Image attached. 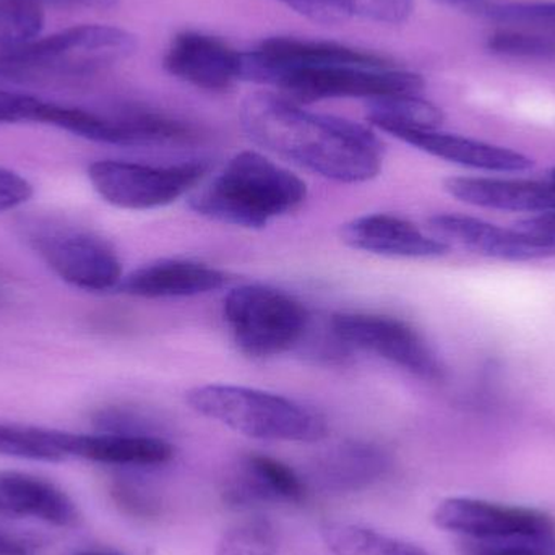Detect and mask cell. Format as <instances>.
I'll use <instances>...</instances> for the list:
<instances>
[{
    "label": "cell",
    "instance_id": "6da1fadb",
    "mask_svg": "<svg viewBox=\"0 0 555 555\" xmlns=\"http://www.w3.org/2000/svg\"><path fill=\"white\" fill-rule=\"evenodd\" d=\"M247 135L281 158L332 181L361 184L380 175L384 143L362 124L312 113L275 93L244 100Z\"/></svg>",
    "mask_w": 555,
    "mask_h": 555
},
{
    "label": "cell",
    "instance_id": "7a4b0ae2",
    "mask_svg": "<svg viewBox=\"0 0 555 555\" xmlns=\"http://www.w3.org/2000/svg\"><path fill=\"white\" fill-rule=\"evenodd\" d=\"M306 198L302 179L260 153L243 152L191 195V208L218 223L259 230L296 211Z\"/></svg>",
    "mask_w": 555,
    "mask_h": 555
},
{
    "label": "cell",
    "instance_id": "3957f363",
    "mask_svg": "<svg viewBox=\"0 0 555 555\" xmlns=\"http://www.w3.org/2000/svg\"><path fill=\"white\" fill-rule=\"evenodd\" d=\"M135 49V36L117 26H74L16 48L0 49V80L28 83L88 77L129 57Z\"/></svg>",
    "mask_w": 555,
    "mask_h": 555
},
{
    "label": "cell",
    "instance_id": "277c9868",
    "mask_svg": "<svg viewBox=\"0 0 555 555\" xmlns=\"http://www.w3.org/2000/svg\"><path fill=\"white\" fill-rule=\"evenodd\" d=\"M185 400L195 413L250 439L313 443L328 434L319 411L257 388L202 385L192 388Z\"/></svg>",
    "mask_w": 555,
    "mask_h": 555
},
{
    "label": "cell",
    "instance_id": "5b68a950",
    "mask_svg": "<svg viewBox=\"0 0 555 555\" xmlns=\"http://www.w3.org/2000/svg\"><path fill=\"white\" fill-rule=\"evenodd\" d=\"M223 312L234 343L250 358L289 351L309 326V313L299 300L262 284L231 291L224 297Z\"/></svg>",
    "mask_w": 555,
    "mask_h": 555
},
{
    "label": "cell",
    "instance_id": "8992f818",
    "mask_svg": "<svg viewBox=\"0 0 555 555\" xmlns=\"http://www.w3.org/2000/svg\"><path fill=\"white\" fill-rule=\"evenodd\" d=\"M28 244L55 276L83 291L117 289L122 263L116 250L91 231L54 221H36Z\"/></svg>",
    "mask_w": 555,
    "mask_h": 555
},
{
    "label": "cell",
    "instance_id": "52a82bcc",
    "mask_svg": "<svg viewBox=\"0 0 555 555\" xmlns=\"http://www.w3.org/2000/svg\"><path fill=\"white\" fill-rule=\"evenodd\" d=\"M207 171L208 165L204 162L162 168L103 159L88 168V179L96 194L113 207L143 211L175 204L191 192Z\"/></svg>",
    "mask_w": 555,
    "mask_h": 555
},
{
    "label": "cell",
    "instance_id": "ba28073f",
    "mask_svg": "<svg viewBox=\"0 0 555 555\" xmlns=\"http://www.w3.org/2000/svg\"><path fill=\"white\" fill-rule=\"evenodd\" d=\"M284 98L294 103L335 100V98H375L395 94H420L424 88L421 75L390 65V67H336L300 68L281 75L273 85Z\"/></svg>",
    "mask_w": 555,
    "mask_h": 555
},
{
    "label": "cell",
    "instance_id": "9c48e42d",
    "mask_svg": "<svg viewBox=\"0 0 555 555\" xmlns=\"http://www.w3.org/2000/svg\"><path fill=\"white\" fill-rule=\"evenodd\" d=\"M333 335L349 348L378 356L424 378L440 380L442 365L426 339L403 320L378 313L343 312L332 319Z\"/></svg>",
    "mask_w": 555,
    "mask_h": 555
},
{
    "label": "cell",
    "instance_id": "30bf717a",
    "mask_svg": "<svg viewBox=\"0 0 555 555\" xmlns=\"http://www.w3.org/2000/svg\"><path fill=\"white\" fill-rule=\"evenodd\" d=\"M433 521L440 530L459 534L463 540L555 537L554 517L546 512L481 499H446L434 511Z\"/></svg>",
    "mask_w": 555,
    "mask_h": 555
},
{
    "label": "cell",
    "instance_id": "8fae6325",
    "mask_svg": "<svg viewBox=\"0 0 555 555\" xmlns=\"http://www.w3.org/2000/svg\"><path fill=\"white\" fill-rule=\"evenodd\" d=\"M336 65L390 67L393 64L384 55L338 42L278 36L260 42L254 51L243 52L241 80L273 87L278 78L287 72Z\"/></svg>",
    "mask_w": 555,
    "mask_h": 555
},
{
    "label": "cell",
    "instance_id": "7c38bea8",
    "mask_svg": "<svg viewBox=\"0 0 555 555\" xmlns=\"http://www.w3.org/2000/svg\"><path fill=\"white\" fill-rule=\"evenodd\" d=\"M429 231L447 246L456 244L491 259L531 262L555 257V247L524 233L517 227L505 230L465 215H436L429 220Z\"/></svg>",
    "mask_w": 555,
    "mask_h": 555
},
{
    "label": "cell",
    "instance_id": "4fadbf2b",
    "mask_svg": "<svg viewBox=\"0 0 555 555\" xmlns=\"http://www.w3.org/2000/svg\"><path fill=\"white\" fill-rule=\"evenodd\" d=\"M163 64L169 74L202 90L227 91L243 78V52L198 31L179 33Z\"/></svg>",
    "mask_w": 555,
    "mask_h": 555
},
{
    "label": "cell",
    "instance_id": "5bb4252c",
    "mask_svg": "<svg viewBox=\"0 0 555 555\" xmlns=\"http://www.w3.org/2000/svg\"><path fill=\"white\" fill-rule=\"evenodd\" d=\"M341 237L352 249L398 259H437L450 249L416 224L388 214L364 215L349 221L343 227Z\"/></svg>",
    "mask_w": 555,
    "mask_h": 555
},
{
    "label": "cell",
    "instance_id": "9a60e30c",
    "mask_svg": "<svg viewBox=\"0 0 555 555\" xmlns=\"http://www.w3.org/2000/svg\"><path fill=\"white\" fill-rule=\"evenodd\" d=\"M388 135L463 168L488 172H524L533 168V162L524 153L468 137L434 130L395 129Z\"/></svg>",
    "mask_w": 555,
    "mask_h": 555
},
{
    "label": "cell",
    "instance_id": "2e32d148",
    "mask_svg": "<svg viewBox=\"0 0 555 555\" xmlns=\"http://www.w3.org/2000/svg\"><path fill=\"white\" fill-rule=\"evenodd\" d=\"M228 275L207 263L165 259L124 276L117 289L143 299H172L211 293L227 286Z\"/></svg>",
    "mask_w": 555,
    "mask_h": 555
},
{
    "label": "cell",
    "instance_id": "e0dca14e",
    "mask_svg": "<svg viewBox=\"0 0 555 555\" xmlns=\"http://www.w3.org/2000/svg\"><path fill=\"white\" fill-rule=\"evenodd\" d=\"M443 189L456 201L489 210L547 214L555 210V184L502 178H450Z\"/></svg>",
    "mask_w": 555,
    "mask_h": 555
},
{
    "label": "cell",
    "instance_id": "ac0fdd59",
    "mask_svg": "<svg viewBox=\"0 0 555 555\" xmlns=\"http://www.w3.org/2000/svg\"><path fill=\"white\" fill-rule=\"evenodd\" d=\"M0 515L35 518L57 528H72L80 521L77 504L61 488L20 472H0Z\"/></svg>",
    "mask_w": 555,
    "mask_h": 555
},
{
    "label": "cell",
    "instance_id": "d6986e66",
    "mask_svg": "<svg viewBox=\"0 0 555 555\" xmlns=\"http://www.w3.org/2000/svg\"><path fill=\"white\" fill-rule=\"evenodd\" d=\"M390 456L372 443H346L323 455L312 469V482L330 494H352L380 481Z\"/></svg>",
    "mask_w": 555,
    "mask_h": 555
},
{
    "label": "cell",
    "instance_id": "ffe728a7",
    "mask_svg": "<svg viewBox=\"0 0 555 555\" xmlns=\"http://www.w3.org/2000/svg\"><path fill=\"white\" fill-rule=\"evenodd\" d=\"M72 459L113 466L152 468L171 462L175 447L158 436L98 433L72 434Z\"/></svg>",
    "mask_w": 555,
    "mask_h": 555
},
{
    "label": "cell",
    "instance_id": "44dd1931",
    "mask_svg": "<svg viewBox=\"0 0 555 555\" xmlns=\"http://www.w3.org/2000/svg\"><path fill=\"white\" fill-rule=\"evenodd\" d=\"M72 433L0 424V455L29 462L61 463L70 455Z\"/></svg>",
    "mask_w": 555,
    "mask_h": 555
},
{
    "label": "cell",
    "instance_id": "7402d4cb",
    "mask_svg": "<svg viewBox=\"0 0 555 555\" xmlns=\"http://www.w3.org/2000/svg\"><path fill=\"white\" fill-rule=\"evenodd\" d=\"M367 120L385 133L395 129L434 130L442 126L443 113L420 94H395L369 100Z\"/></svg>",
    "mask_w": 555,
    "mask_h": 555
},
{
    "label": "cell",
    "instance_id": "603a6c76",
    "mask_svg": "<svg viewBox=\"0 0 555 555\" xmlns=\"http://www.w3.org/2000/svg\"><path fill=\"white\" fill-rule=\"evenodd\" d=\"M322 540L335 555H430L423 547L359 525L330 524Z\"/></svg>",
    "mask_w": 555,
    "mask_h": 555
},
{
    "label": "cell",
    "instance_id": "cb8c5ba5",
    "mask_svg": "<svg viewBox=\"0 0 555 555\" xmlns=\"http://www.w3.org/2000/svg\"><path fill=\"white\" fill-rule=\"evenodd\" d=\"M476 15L504 25L555 35V0L543 2H486L472 10Z\"/></svg>",
    "mask_w": 555,
    "mask_h": 555
},
{
    "label": "cell",
    "instance_id": "d4e9b609",
    "mask_svg": "<svg viewBox=\"0 0 555 555\" xmlns=\"http://www.w3.org/2000/svg\"><path fill=\"white\" fill-rule=\"evenodd\" d=\"M278 531L263 517L247 518L234 525L218 541L217 555H276Z\"/></svg>",
    "mask_w": 555,
    "mask_h": 555
},
{
    "label": "cell",
    "instance_id": "484cf974",
    "mask_svg": "<svg viewBox=\"0 0 555 555\" xmlns=\"http://www.w3.org/2000/svg\"><path fill=\"white\" fill-rule=\"evenodd\" d=\"M42 28V7L26 0H0V49L26 44L38 38Z\"/></svg>",
    "mask_w": 555,
    "mask_h": 555
},
{
    "label": "cell",
    "instance_id": "4316f807",
    "mask_svg": "<svg viewBox=\"0 0 555 555\" xmlns=\"http://www.w3.org/2000/svg\"><path fill=\"white\" fill-rule=\"evenodd\" d=\"M489 51L498 55L520 59H554L555 35L538 29H498L488 38Z\"/></svg>",
    "mask_w": 555,
    "mask_h": 555
},
{
    "label": "cell",
    "instance_id": "83f0119b",
    "mask_svg": "<svg viewBox=\"0 0 555 555\" xmlns=\"http://www.w3.org/2000/svg\"><path fill=\"white\" fill-rule=\"evenodd\" d=\"M246 460L269 482L281 504H302L306 501V485L289 466L272 456L257 455V453L246 456Z\"/></svg>",
    "mask_w": 555,
    "mask_h": 555
},
{
    "label": "cell",
    "instance_id": "f1b7e54d",
    "mask_svg": "<svg viewBox=\"0 0 555 555\" xmlns=\"http://www.w3.org/2000/svg\"><path fill=\"white\" fill-rule=\"evenodd\" d=\"M460 555H555V537L463 540Z\"/></svg>",
    "mask_w": 555,
    "mask_h": 555
},
{
    "label": "cell",
    "instance_id": "f546056e",
    "mask_svg": "<svg viewBox=\"0 0 555 555\" xmlns=\"http://www.w3.org/2000/svg\"><path fill=\"white\" fill-rule=\"evenodd\" d=\"M111 495H113L117 507L130 517L150 520V518L159 517L162 514V504H159L158 498L143 486L117 481L111 488Z\"/></svg>",
    "mask_w": 555,
    "mask_h": 555
},
{
    "label": "cell",
    "instance_id": "4dcf8cb0",
    "mask_svg": "<svg viewBox=\"0 0 555 555\" xmlns=\"http://www.w3.org/2000/svg\"><path fill=\"white\" fill-rule=\"evenodd\" d=\"M280 2L320 25H339L354 15L351 0H280Z\"/></svg>",
    "mask_w": 555,
    "mask_h": 555
},
{
    "label": "cell",
    "instance_id": "1f68e13d",
    "mask_svg": "<svg viewBox=\"0 0 555 555\" xmlns=\"http://www.w3.org/2000/svg\"><path fill=\"white\" fill-rule=\"evenodd\" d=\"M354 13L377 23L398 25L413 12L414 0H351Z\"/></svg>",
    "mask_w": 555,
    "mask_h": 555
},
{
    "label": "cell",
    "instance_id": "d6a6232c",
    "mask_svg": "<svg viewBox=\"0 0 555 555\" xmlns=\"http://www.w3.org/2000/svg\"><path fill=\"white\" fill-rule=\"evenodd\" d=\"M35 194L31 182L20 172L0 166V214L16 210Z\"/></svg>",
    "mask_w": 555,
    "mask_h": 555
},
{
    "label": "cell",
    "instance_id": "836d02e7",
    "mask_svg": "<svg viewBox=\"0 0 555 555\" xmlns=\"http://www.w3.org/2000/svg\"><path fill=\"white\" fill-rule=\"evenodd\" d=\"M517 228L524 233L555 247V210L525 218L517 224Z\"/></svg>",
    "mask_w": 555,
    "mask_h": 555
},
{
    "label": "cell",
    "instance_id": "e575fe53",
    "mask_svg": "<svg viewBox=\"0 0 555 555\" xmlns=\"http://www.w3.org/2000/svg\"><path fill=\"white\" fill-rule=\"evenodd\" d=\"M39 7H57V9L106 10L117 5L119 0H26Z\"/></svg>",
    "mask_w": 555,
    "mask_h": 555
},
{
    "label": "cell",
    "instance_id": "d590c367",
    "mask_svg": "<svg viewBox=\"0 0 555 555\" xmlns=\"http://www.w3.org/2000/svg\"><path fill=\"white\" fill-rule=\"evenodd\" d=\"M0 555H29L26 547H23L18 541L0 534Z\"/></svg>",
    "mask_w": 555,
    "mask_h": 555
},
{
    "label": "cell",
    "instance_id": "8d00e7d4",
    "mask_svg": "<svg viewBox=\"0 0 555 555\" xmlns=\"http://www.w3.org/2000/svg\"><path fill=\"white\" fill-rule=\"evenodd\" d=\"M440 2L447 3V5L460 7V9H466L472 12L475 7L486 3L488 0H440Z\"/></svg>",
    "mask_w": 555,
    "mask_h": 555
},
{
    "label": "cell",
    "instance_id": "74e56055",
    "mask_svg": "<svg viewBox=\"0 0 555 555\" xmlns=\"http://www.w3.org/2000/svg\"><path fill=\"white\" fill-rule=\"evenodd\" d=\"M78 555H116V554L101 553V551H85V553H80Z\"/></svg>",
    "mask_w": 555,
    "mask_h": 555
},
{
    "label": "cell",
    "instance_id": "f35d334b",
    "mask_svg": "<svg viewBox=\"0 0 555 555\" xmlns=\"http://www.w3.org/2000/svg\"><path fill=\"white\" fill-rule=\"evenodd\" d=\"M550 181L553 182V184H555V168L553 169V171H551Z\"/></svg>",
    "mask_w": 555,
    "mask_h": 555
},
{
    "label": "cell",
    "instance_id": "ab89813d",
    "mask_svg": "<svg viewBox=\"0 0 555 555\" xmlns=\"http://www.w3.org/2000/svg\"><path fill=\"white\" fill-rule=\"evenodd\" d=\"M0 124H2V122H0Z\"/></svg>",
    "mask_w": 555,
    "mask_h": 555
}]
</instances>
